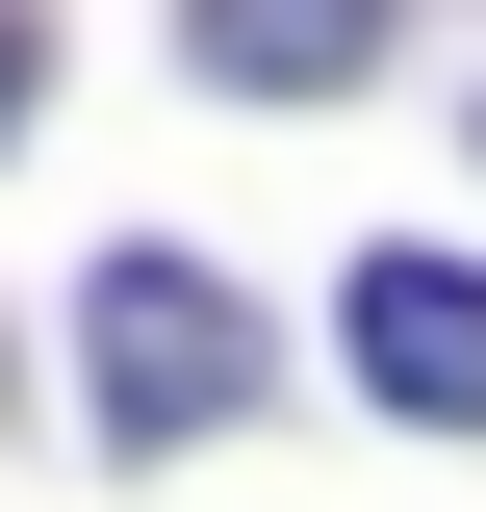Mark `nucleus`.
Listing matches in <instances>:
<instances>
[{
  "instance_id": "20e7f679",
  "label": "nucleus",
  "mask_w": 486,
  "mask_h": 512,
  "mask_svg": "<svg viewBox=\"0 0 486 512\" xmlns=\"http://www.w3.org/2000/svg\"><path fill=\"white\" fill-rule=\"evenodd\" d=\"M26 103H52V26H26V0H0V128H26Z\"/></svg>"
},
{
  "instance_id": "f03ea898",
  "label": "nucleus",
  "mask_w": 486,
  "mask_h": 512,
  "mask_svg": "<svg viewBox=\"0 0 486 512\" xmlns=\"http://www.w3.org/2000/svg\"><path fill=\"white\" fill-rule=\"evenodd\" d=\"M359 384L410 410V436H486V256H359Z\"/></svg>"
},
{
  "instance_id": "f257e3e1",
  "label": "nucleus",
  "mask_w": 486,
  "mask_h": 512,
  "mask_svg": "<svg viewBox=\"0 0 486 512\" xmlns=\"http://www.w3.org/2000/svg\"><path fill=\"white\" fill-rule=\"evenodd\" d=\"M77 384H103L128 461H180V436L256 410V308L205 282V256H103V282H77Z\"/></svg>"
},
{
  "instance_id": "7ed1b4c3",
  "label": "nucleus",
  "mask_w": 486,
  "mask_h": 512,
  "mask_svg": "<svg viewBox=\"0 0 486 512\" xmlns=\"http://www.w3.org/2000/svg\"><path fill=\"white\" fill-rule=\"evenodd\" d=\"M180 52L231 103H333V77H384V0H180Z\"/></svg>"
}]
</instances>
